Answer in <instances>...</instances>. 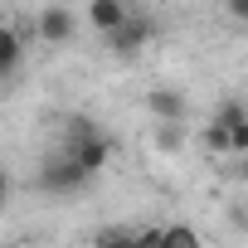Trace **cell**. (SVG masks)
I'll list each match as a JSON object with an SVG mask.
<instances>
[{
	"instance_id": "obj_8",
	"label": "cell",
	"mask_w": 248,
	"mask_h": 248,
	"mask_svg": "<svg viewBox=\"0 0 248 248\" xmlns=\"http://www.w3.org/2000/svg\"><path fill=\"white\" fill-rule=\"evenodd\" d=\"M93 248H137V229H97Z\"/></svg>"
},
{
	"instance_id": "obj_1",
	"label": "cell",
	"mask_w": 248,
	"mask_h": 248,
	"mask_svg": "<svg viewBox=\"0 0 248 248\" xmlns=\"http://www.w3.org/2000/svg\"><path fill=\"white\" fill-rule=\"evenodd\" d=\"M73 166H83L88 175H102V166L112 161V137L102 127H93L88 117H68V132H63V146H59Z\"/></svg>"
},
{
	"instance_id": "obj_16",
	"label": "cell",
	"mask_w": 248,
	"mask_h": 248,
	"mask_svg": "<svg viewBox=\"0 0 248 248\" xmlns=\"http://www.w3.org/2000/svg\"><path fill=\"white\" fill-rule=\"evenodd\" d=\"M224 15H229V20H248V0H229Z\"/></svg>"
},
{
	"instance_id": "obj_14",
	"label": "cell",
	"mask_w": 248,
	"mask_h": 248,
	"mask_svg": "<svg viewBox=\"0 0 248 248\" xmlns=\"http://www.w3.org/2000/svg\"><path fill=\"white\" fill-rule=\"evenodd\" d=\"M229 141H233V156H248V122H238L229 132Z\"/></svg>"
},
{
	"instance_id": "obj_13",
	"label": "cell",
	"mask_w": 248,
	"mask_h": 248,
	"mask_svg": "<svg viewBox=\"0 0 248 248\" xmlns=\"http://www.w3.org/2000/svg\"><path fill=\"white\" fill-rule=\"evenodd\" d=\"M137 248H166V224H146V229H137Z\"/></svg>"
},
{
	"instance_id": "obj_11",
	"label": "cell",
	"mask_w": 248,
	"mask_h": 248,
	"mask_svg": "<svg viewBox=\"0 0 248 248\" xmlns=\"http://www.w3.org/2000/svg\"><path fill=\"white\" fill-rule=\"evenodd\" d=\"M209 122H219V127H229V132H233L238 122H248V107H243V102H224V107H219Z\"/></svg>"
},
{
	"instance_id": "obj_5",
	"label": "cell",
	"mask_w": 248,
	"mask_h": 248,
	"mask_svg": "<svg viewBox=\"0 0 248 248\" xmlns=\"http://www.w3.org/2000/svg\"><path fill=\"white\" fill-rule=\"evenodd\" d=\"M34 34H39L44 44H68V39L78 34V15H73L68 5H44V10L34 15Z\"/></svg>"
},
{
	"instance_id": "obj_2",
	"label": "cell",
	"mask_w": 248,
	"mask_h": 248,
	"mask_svg": "<svg viewBox=\"0 0 248 248\" xmlns=\"http://www.w3.org/2000/svg\"><path fill=\"white\" fill-rule=\"evenodd\" d=\"M88 180H93V175H88L83 166H73L63 151L44 156V166H39V190H49V195H78Z\"/></svg>"
},
{
	"instance_id": "obj_18",
	"label": "cell",
	"mask_w": 248,
	"mask_h": 248,
	"mask_svg": "<svg viewBox=\"0 0 248 248\" xmlns=\"http://www.w3.org/2000/svg\"><path fill=\"white\" fill-rule=\"evenodd\" d=\"M238 175H243V180H248V156H243V161H238Z\"/></svg>"
},
{
	"instance_id": "obj_9",
	"label": "cell",
	"mask_w": 248,
	"mask_h": 248,
	"mask_svg": "<svg viewBox=\"0 0 248 248\" xmlns=\"http://www.w3.org/2000/svg\"><path fill=\"white\" fill-rule=\"evenodd\" d=\"M166 248H200V229L195 224H166Z\"/></svg>"
},
{
	"instance_id": "obj_12",
	"label": "cell",
	"mask_w": 248,
	"mask_h": 248,
	"mask_svg": "<svg viewBox=\"0 0 248 248\" xmlns=\"http://www.w3.org/2000/svg\"><path fill=\"white\" fill-rule=\"evenodd\" d=\"M156 146L161 151H180L185 146V127H156Z\"/></svg>"
},
{
	"instance_id": "obj_3",
	"label": "cell",
	"mask_w": 248,
	"mask_h": 248,
	"mask_svg": "<svg viewBox=\"0 0 248 248\" xmlns=\"http://www.w3.org/2000/svg\"><path fill=\"white\" fill-rule=\"evenodd\" d=\"M151 39H156V20L132 10V20H127V25H122L117 34H107V49H112V54H122V59H132V54H141Z\"/></svg>"
},
{
	"instance_id": "obj_6",
	"label": "cell",
	"mask_w": 248,
	"mask_h": 248,
	"mask_svg": "<svg viewBox=\"0 0 248 248\" xmlns=\"http://www.w3.org/2000/svg\"><path fill=\"white\" fill-rule=\"evenodd\" d=\"M127 20H132V10L122 5V0H93V5H88V25H93L102 39H107V34H117Z\"/></svg>"
},
{
	"instance_id": "obj_15",
	"label": "cell",
	"mask_w": 248,
	"mask_h": 248,
	"mask_svg": "<svg viewBox=\"0 0 248 248\" xmlns=\"http://www.w3.org/2000/svg\"><path fill=\"white\" fill-rule=\"evenodd\" d=\"M10 195H15V185H10V170H5V166H0V209H5V204H10Z\"/></svg>"
},
{
	"instance_id": "obj_17",
	"label": "cell",
	"mask_w": 248,
	"mask_h": 248,
	"mask_svg": "<svg viewBox=\"0 0 248 248\" xmlns=\"http://www.w3.org/2000/svg\"><path fill=\"white\" fill-rule=\"evenodd\" d=\"M229 219H233V224L248 233V204H229Z\"/></svg>"
},
{
	"instance_id": "obj_7",
	"label": "cell",
	"mask_w": 248,
	"mask_h": 248,
	"mask_svg": "<svg viewBox=\"0 0 248 248\" xmlns=\"http://www.w3.org/2000/svg\"><path fill=\"white\" fill-rule=\"evenodd\" d=\"M25 59V34L10 30V25H0V78H10Z\"/></svg>"
},
{
	"instance_id": "obj_4",
	"label": "cell",
	"mask_w": 248,
	"mask_h": 248,
	"mask_svg": "<svg viewBox=\"0 0 248 248\" xmlns=\"http://www.w3.org/2000/svg\"><path fill=\"white\" fill-rule=\"evenodd\" d=\"M146 112H151L156 127H185L190 102H185L180 88H151V93H146Z\"/></svg>"
},
{
	"instance_id": "obj_10",
	"label": "cell",
	"mask_w": 248,
	"mask_h": 248,
	"mask_svg": "<svg viewBox=\"0 0 248 248\" xmlns=\"http://www.w3.org/2000/svg\"><path fill=\"white\" fill-rule=\"evenodd\" d=\"M204 146L214 156H233V141H229V127H219V122H209L204 127Z\"/></svg>"
}]
</instances>
